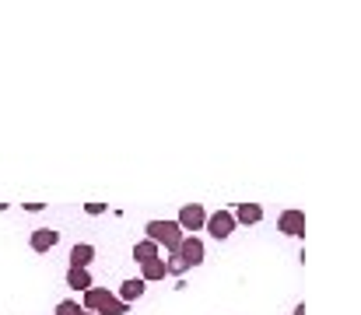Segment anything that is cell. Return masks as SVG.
Here are the masks:
<instances>
[{
	"label": "cell",
	"mask_w": 361,
	"mask_h": 315,
	"mask_svg": "<svg viewBox=\"0 0 361 315\" xmlns=\"http://www.w3.org/2000/svg\"><path fill=\"white\" fill-rule=\"evenodd\" d=\"M81 309L95 315H126L130 305L120 302L116 295H109L106 288H88V291H81Z\"/></svg>",
	"instance_id": "cell-1"
},
{
	"label": "cell",
	"mask_w": 361,
	"mask_h": 315,
	"mask_svg": "<svg viewBox=\"0 0 361 315\" xmlns=\"http://www.w3.org/2000/svg\"><path fill=\"white\" fill-rule=\"evenodd\" d=\"M144 231H147V238H151L154 245H165V249H169V256L179 249V242H183V235H186L176 221H147V228H144Z\"/></svg>",
	"instance_id": "cell-2"
},
{
	"label": "cell",
	"mask_w": 361,
	"mask_h": 315,
	"mask_svg": "<svg viewBox=\"0 0 361 315\" xmlns=\"http://www.w3.org/2000/svg\"><path fill=\"white\" fill-rule=\"evenodd\" d=\"M176 259L190 270V266H200L204 263V242L200 238H193V235H183V242H179V249H176Z\"/></svg>",
	"instance_id": "cell-3"
},
{
	"label": "cell",
	"mask_w": 361,
	"mask_h": 315,
	"mask_svg": "<svg viewBox=\"0 0 361 315\" xmlns=\"http://www.w3.org/2000/svg\"><path fill=\"white\" fill-rule=\"evenodd\" d=\"M204 228H207L218 242H225V238L235 231V217H232V210H214V214H207Z\"/></svg>",
	"instance_id": "cell-4"
},
{
	"label": "cell",
	"mask_w": 361,
	"mask_h": 315,
	"mask_svg": "<svg viewBox=\"0 0 361 315\" xmlns=\"http://www.w3.org/2000/svg\"><path fill=\"white\" fill-rule=\"evenodd\" d=\"M204 221H207V210H204V204H183V210H179V217H176V224L183 228V231H200L204 228Z\"/></svg>",
	"instance_id": "cell-5"
},
{
	"label": "cell",
	"mask_w": 361,
	"mask_h": 315,
	"mask_svg": "<svg viewBox=\"0 0 361 315\" xmlns=\"http://www.w3.org/2000/svg\"><path fill=\"white\" fill-rule=\"evenodd\" d=\"M277 231H284L291 238H305V214L302 210H284L277 217Z\"/></svg>",
	"instance_id": "cell-6"
},
{
	"label": "cell",
	"mask_w": 361,
	"mask_h": 315,
	"mask_svg": "<svg viewBox=\"0 0 361 315\" xmlns=\"http://www.w3.org/2000/svg\"><path fill=\"white\" fill-rule=\"evenodd\" d=\"M56 242H60V231H53V228H35V231H32V238H28L32 252H49Z\"/></svg>",
	"instance_id": "cell-7"
},
{
	"label": "cell",
	"mask_w": 361,
	"mask_h": 315,
	"mask_svg": "<svg viewBox=\"0 0 361 315\" xmlns=\"http://www.w3.org/2000/svg\"><path fill=\"white\" fill-rule=\"evenodd\" d=\"M67 288H74V291H88V288H95L88 266H71V270H67Z\"/></svg>",
	"instance_id": "cell-8"
},
{
	"label": "cell",
	"mask_w": 361,
	"mask_h": 315,
	"mask_svg": "<svg viewBox=\"0 0 361 315\" xmlns=\"http://www.w3.org/2000/svg\"><path fill=\"white\" fill-rule=\"evenodd\" d=\"M232 217H235V224H259L263 221V207L259 204H239L232 210Z\"/></svg>",
	"instance_id": "cell-9"
},
{
	"label": "cell",
	"mask_w": 361,
	"mask_h": 315,
	"mask_svg": "<svg viewBox=\"0 0 361 315\" xmlns=\"http://www.w3.org/2000/svg\"><path fill=\"white\" fill-rule=\"evenodd\" d=\"M140 280L144 284H151V280H165L169 277V270H165V259H147V263H140Z\"/></svg>",
	"instance_id": "cell-10"
},
{
	"label": "cell",
	"mask_w": 361,
	"mask_h": 315,
	"mask_svg": "<svg viewBox=\"0 0 361 315\" xmlns=\"http://www.w3.org/2000/svg\"><path fill=\"white\" fill-rule=\"evenodd\" d=\"M144 291H147V284L140 280V277H133V280H123V288H120V302H137V298H144Z\"/></svg>",
	"instance_id": "cell-11"
},
{
	"label": "cell",
	"mask_w": 361,
	"mask_h": 315,
	"mask_svg": "<svg viewBox=\"0 0 361 315\" xmlns=\"http://www.w3.org/2000/svg\"><path fill=\"white\" fill-rule=\"evenodd\" d=\"M95 259V245H88V242H78L74 249H71V266H88Z\"/></svg>",
	"instance_id": "cell-12"
},
{
	"label": "cell",
	"mask_w": 361,
	"mask_h": 315,
	"mask_svg": "<svg viewBox=\"0 0 361 315\" xmlns=\"http://www.w3.org/2000/svg\"><path fill=\"white\" fill-rule=\"evenodd\" d=\"M133 259H137V263H147V259H161V256H158V245H154L151 238H144V242L133 245Z\"/></svg>",
	"instance_id": "cell-13"
},
{
	"label": "cell",
	"mask_w": 361,
	"mask_h": 315,
	"mask_svg": "<svg viewBox=\"0 0 361 315\" xmlns=\"http://www.w3.org/2000/svg\"><path fill=\"white\" fill-rule=\"evenodd\" d=\"M56 315H81V305H78V302H60V305H56Z\"/></svg>",
	"instance_id": "cell-14"
},
{
	"label": "cell",
	"mask_w": 361,
	"mask_h": 315,
	"mask_svg": "<svg viewBox=\"0 0 361 315\" xmlns=\"http://www.w3.org/2000/svg\"><path fill=\"white\" fill-rule=\"evenodd\" d=\"M85 210H88V214H106V204H88Z\"/></svg>",
	"instance_id": "cell-15"
},
{
	"label": "cell",
	"mask_w": 361,
	"mask_h": 315,
	"mask_svg": "<svg viewBox=\"0 0 361 315\" xmlns=\"http://www.w3.org/2000/svg\"><path fill=\"white\" fill-rule=\"evenodd\" d=\"M81 315H95V312H85V309H81Z\"/></svg>",
	"instance_id": "cell-16"
}]
</instances>
